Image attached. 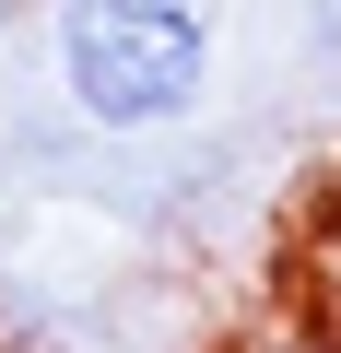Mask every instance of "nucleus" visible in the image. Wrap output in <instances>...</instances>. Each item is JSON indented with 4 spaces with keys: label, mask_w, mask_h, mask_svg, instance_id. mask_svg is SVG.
I'll use <instances>...</instances> for the list:
<instances>
[{
    "label": "nucleus",
    "mask_w": 341,
    "mask_h": 353,
    "mask_svg": "<svg viewBox=\"0 0 341 353\" xmlns=\"http://www.w3.org/2000/svg\"><path fill=\"white\" fill-rule=\"evenodd\" d=\"M236 353H341V330H318V318L294 306V318H271V330H247Z\"/></svg>",
    "instance_id": "7ed1b4c3"
},
{
    "label": "nucleus",
    "mask_w": 341,
    "mask_h": 353,
    "mask_svg": "<svg viewBox=\"0 0 341 353\" xmlns=\"http://www.w3.org/2000/svg\"><path fill=\"white\" fill-rule=\"evenodd\" d=\"M306 318L341 330V201H318V224H306Z\"/></svg>",
    "instance_id": "f03ea898"
},
{
    "label": "nucleus",
    "mask_w": 341,
    "mask_h": 353,
    "mask_svg": "<svg viewBox=\"0 0 341 353\" xmlns=\"http://www.w3.org/2000/svg\"><path fill=\"white\" fill-rule=\"evenodd\" d=\"M48 59L83 130H177L212 94L224 59V0H48Z\"/></svg>",
    "instance_id": "f257e3e1"
},
{
    "label": "nucleus",
    "mask_w": 341,
    "mask_h": 353,
    "mask_svg": "<svg viewBox=\"0 0 341 353\" xmlns=\"http://www.w3.org/2000/svg\"><path fill=\"white\" fill-rule=\"evenodd\" d=\"M12 24H24V0H0V36H12Z\"/></svg>",
    "instance_id": "20e7f679"
}]
</instances>
